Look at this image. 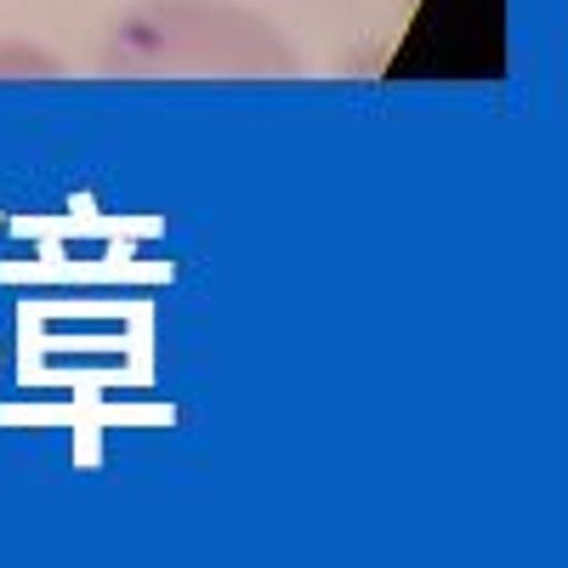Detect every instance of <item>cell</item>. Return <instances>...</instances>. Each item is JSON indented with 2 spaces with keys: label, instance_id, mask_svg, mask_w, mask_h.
Instances as JSON below:
<instances>
[{
  "label": "cell",
  "instance_id": "obj_1",
  "mask_svg": "<svg viewBox=\"0 0 568 568\" xmlns=\"http://www.w3.org/2000/svg\"><path fill=\"white\" fill-rule=\"evenodd\" d=\"M103 69L109 74H296L302 52L284 29L245 7V0H131L114 12L103 34Z\"/></svg>",
  "mask_w": 568,
  "mask_h": 568
},
{
  "label": "cell",
  "instance_id": "obj_2",
  "mask_svg": "<svg viewBox=\"0 0 568 568\" xmlns=\"http://www.w3.org/2000/svg\"><path fill=\"white\" fill-rule=\"evenodd\" d=\"M23 74L52 80L63 74V58H52L45 45H29V40H0V80H23Z\"/></svg>",
  "mask_w": 568,
  "mask_h": 568
}]
</instances>
